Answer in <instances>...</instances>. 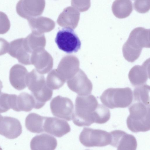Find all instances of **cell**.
<instances>
[{
  "mask_svg": "<svg viewBox=\"0 0 150 150\" xmlns=\"http://www.w3.org/2000/svg\"><path fill=\"white\" fill-rule=\"evenodd\" d=\"M150 29L142 27L132 30L122 47L123 55L126 60L133 62L139 57L143 48H150Z\"/></svg>",
  "mask_w": 150,
  "mask_h": 150,
  "instance_id": "cell-1",
  "label": "cell"
},
{
  "mask_svg": "<svg viewBox=\"0 0 150 150\" xmlns=\"http://www.w3.org/2000/svg\"><path fill=\"white\" fill-rule=\"evenodd\" d=\"M98 105L97 99L93 95H78L72 116L73 123L79 127L89 126L94 123L93 113Z\"/></svg>",
  "mask_w": 150,
  "mask_h": 150,
  "instance_id": "cell-2",
  "label": "cell"
},
{
  "mask_svg": "<svg viewBox=\"0 0 150 150\" xmlns=\"http://www.w3.org/2000/svg\"><path fill=\"white\" fill-rule=\"evenodd\" d=\"M127 120L128 129L133 132H145L150 129V105L133 102L129 108Z\"/></svg>",
  "mask_w": 150,
  "mask_h": 150,
  "instance_id": "cell-3",
  "label": "cell"
},
{
  "mask_svg": "<svg viewBox=\"0 0 150 150\" xmlns=\"http://www.w3.org/2000/svg\"><path fill=\"white\" fill-rule=\"evenodd\" d=\"M133 99L132 91L128 87L108 88L100 97L102 103L110 109L127 107L132 103Z\"/></svg>",
  "mask_w": 150,
  "mask_h": 150,
  "instance_id": "cell-4",
  "label": "cell"
},
{
  "mask_svg": "<svg viewBox=\"0 0 150 150\" xmlns=\"http://www.w3.org/2000/svg\"><path fill=\"white\" fill-rule=\"evenodd\" d=\"M79 140L86 147H103L110 144L111 136L104 130L84 127L80 134Z\"/></svg>",
  "mask_w": 150,
  "mask_h": 150,
  "instance_id": "cell-5",
  "label": "cell"
},
{
  "mask_svg": "<svg viewBox=\"0 0 150 150\" xmlns=\"http://www.w3.org/2000/svg\"><path fill=\"white\" fill-rule=\"evenodd\" d=\"M55 42L59 49L67 53L77 52L81 45L80 39L73 30L67 28L58 31Z\"/></svg>",
  "mask_w": 150,
  "mask_h": 150,
  "instance_id": "cell-6",
  "label": "cell"
},
{
  "mask_svg": "<svg viewBox=\"0 0 150 150\" xmlns=\"http://www.w3.org/2000/svg\"><path fill=\"white\" fill-rule=\"evenodd\" d=\"M50 108L54 116L68 121L71 120L74 105L70 98L58 96L51 101Z\"/></svg>",
  "mask_w": 150,
  "mask_h": 150,
  "instance_id": "cell-7",
  "label": "cell"
},
{
  "mask_svg": "<svg viewBox=\"0 0 150 150\" xmlns=\"http://www.w3.org/2000/svg\"><path fill=\"white\" fill-rule=\"evenodd\" d=\"M111 136L110 145L117 150H135L137 142L135 137L121 130H115L110 132Z\"/></svg>",
  "mask_w": 150,
  "mask_h": 150,
  "instance_id": "cell-8",
  "label": "cell"
},
{
  "mask_svg": "<svg viewBox=\"0 0 150 150\" xmlns=\"http://www.w3.org/2000/svg\"><path fill=\"white\" fill-rule=\"evenodd\" d=\"M44 131L58 137H60L71 131L69 123L66 121L56 117H45Z\"/></svg>",
  "mask_w": 150,
  "mask_h": 150,
  "instance_id": "cell-9",
  "label": "cell"
},
{
  "mask_svg": "<svg viewBox=\"0 0 150 150\" xmlns=\"http://www.w3.org/2000/svg\"><path fill=\"white\" fill-rule=\"evenodd\" d=\"M22 127L19 121L11 117H2L0 120V134L12 139L19 137L22 132Z\"/></svg>",
  "mask_w": 150,
  "mask_h": 150,
  "instance_id": "cell-10",
  "label": "cell"
},
{
  "mask_svg": "<svg viewBox=\"0 0 150 150\" xmlns=\"http://www.w3.org/2000/svg\"><path fill=\"white\" fill-rule=\"evenodd\" d=\"M150 59H146L141 66L136 65L130 70L128 78L130 83L134 86L144 84L149 78Z\"/></svg>",
  "mask_w": 150,
  "mask_h": 150,
  "instance_id": "cell-11",
  "label": "cell"
},
{
  "mask_svg": "<svg viewBox=\"0 0 150 150\" xmlns=\"http://www.w3.org/2000/svg\"><path fill=\"white\" fill-rule=\"evenodd\" d=\"M80 13L78 10L71 6L64 9L59 14L57 22L60 26L65 28L75 29L80 19Z\"/></svg>",
  "mask_w": 150,
  "mask_h": 150,
  "instance_id": "cell-12",
  "label": "cell"
},
{
  "mask_svg": "<svg viewBox=\"0 0 150 150\" xmlns=\"http://www.w3.org/2000/svg\"><path fill=\"white\" fill-rule=\"evenodd\" d=\"M23 38L13 40L10 43L8 54L16 58L18 62L25 65L30 64L29 53L26 50L23 43Z\"/></svg>",
  "mask_w": 150,
  "mask_h": 150,
  "instance_id": "cell-13",
  "label": "cell"
},
{
  "mask_svg": "<svg viewBox=\"0 0 150 150\" xmlns=\"http://www.w3.org/2000/svg\"><path fill=\"white\" fill-rule=\"evenodd\" d=\"M26 69L22 65L16 64L13 66L10 71L9 79L11 85L16 89L21 90L26 86Z\"/></svg>",
  "mask_w": 150,
  "mask_h": 150,
  "instance_id": "cell-14",
  "label": "cell"
},
{
  "mask_svg": "<svg viewBox=\"0 0 150 150\" xmlns=\"http://www.w3.org/2000/svg\"><path fill=\"white\" fill-rule=\"evenodd\" d=\"M57 145V141L55 138L45 133L35 136L30 142L31 149L33 150H53Z\"/></svg>",
  "mask_w": 150,
  "mask_h": 150,
  "instance_id": "cell-15",
  "label": "cell"
},
{
  "mask_svg": "<svg viewBox=\"0 0 150 150\" xmlns=\"http://www.w3.org/2000/svg\"><path fill=\"white\" fill-rule=\"evenodd\" d=\"M82 77L77 81L68 83L69 88L77 93L78 96H85L91 93L93 85L91 81L83 72Z\"/></svg>",
  "mask_w": 150,
  "mask_h": 150,
  "instance_id": "cell-16",
  "label": "cell"
},
{
  "mask_svg": "<svg viewBox=\"0 0 150 150\" xmlns=\"http://www.w3.org/2000/svg\"><path fill=\"white\" fill-rule=\"evenodd\" d=\"M114 15L119 19L129 16L133 11V6L130 0H115L112 6Z\"/></svg>",
  "mask_w": 150,
  "mask_h": 150,
  "instance_id": "cell-17",
  "label": "cell"
},
{
  "mask_svg": "<svg viewBox=\"0 0 150 150\" xmlns=\"http://www.w3.org/2000/svg\"><path fill=\"white\" fill-rule=\"evenodd\" d=\"M45 117L35 113L29 114L25 120L26 129L33 133H39L43 132V126Z\"/></svg>",
  "mask_w": 150,
  "mask_h": 150,
  "instance_id": "cell-18",
  "label": "cell"
},
{
  "mask_svg": "<svg viewBox=\"0 0 150 150\" xmlns=\"http://www.w3.org/2000/svg\"><path fill=\"white\" fill-rule=\"evenodd\" d=\"M35 106V100L31 94L25 92H22L17 96L16 111L29 112L34 108Z\"/></svg>",
  "mask_w": 150,
  "mask_h": 150,
  "instance_id": "cell-19",
  "label": "cell"
},
{
  "mask_svg": "<svg viewBox=\"0 0 150 150\" xmlns=\"http://www.w3.org/2000/svg\"><path fill=\"white\" fill-rule=\"evenodd\" d=\"M30 24L32 28L44 32L50 31L55 26L53 20L42 16L33 18L30 21Z\"/></svg>",
  "mask_w": 150,
  "mask_h": 150,
  "instance_id": "cell-20",
  "label": "cell"
},
{
  "mask_svg": "<svg viewBox=\"0 0 150 150\" xmlns=\"http://www.w3.org/2000/svg\"><path fill=\"white\" fill-rule=\"evenodd\" d=\"M150 86L146 84L137 86L133 91L134 102H140L150 105Z\"/></svg>",
  "mask_w": 150,
  "mask_h": 150,
  "instance_id": "cell-21",
  "label": "cell"
},
{
  "mask_svg": "<svg viewBox=\"0 0 150 150\" xmlns=\"http://www.w3.org/2000/svg\"><path fill=\"white\" fill-rule=\"evenodd\" d=\"M17 96L16 94L0 93V113L6 112L10 109L16 111Z\"/></svg>",
  "mask_w": 150,
  "mask_h": 150,
  "instance_id": "cell-22",
  "label": "cell"
},
{
  "mask_svg": "<svg viewBox=\"0 0 150 150\" xmlns=\"http://www.w3.org/2000/svg\"><path fill=\"white\" fill-rule=\"evenodd\" d=\"M27 2L28 14L33 17L42 15L45 7V0H27Z\"/></svg>",
  "mask_w": 150,
  "mask_h": 150,
  "instance_id": "cell-23",
  "label": "cell"
},
{
  "mask_svg": "<svg viewBox=\"0 0 150 150\" xmlns=\"http://www.w3.org/2000/svg\"><path fill=\"white\" fill-rule=\"evenodd\" d=\"M93 115L94 123L103 124L109 120L110 113L109 110L106 106L98 104L93 112Z\"/></svg>",
  "mask_w": 150,
  "mask_h": 150,
  "instance_id": "cell-24",
  "label": "cell"
},
{
  "mask_svg": "<svg viewBox=\"0 0 150 150\" xmlns=\"http://www.w3.org/2000/svg\"><path fill=\"white\" fill-rule=\"evenodd\" d=\"M134 9L138 12L144 13L150 8V0H136L134 3Z\"/></svg>",
  "mask_w": 150,
  "mask_h": 150,
  "instance_id": "cell-25",
  "label": "cell"
},
{
  "mask_svg": "<svg viewBox=\"0 0 150 150\" xmlns=\"http://www.w3.org/2000/svg\"><path fill=\"white\" fill-rule=\"evenodd\" d=\"M71 5L79 11L83 12L91 6V0H71Z\"/></svg>",
  "mask_w": 150,
  "mask_h": 150,
  "instance_id": "cell-26",
  "label": "cell"
},
{
  "mask_svg": "<svg viewBox=\"0 0 150 150\" xmlns=\"http://www.w3.org/2000/svg\"><path fill=\"white\" fill-rule=\"evenodd\" d=\"M10 43L4 38H0V56L8 52Z\"/></svg>",
  "mask_w": 150,
  "mask_h": 150,
  "instance_id": "cell-27",
  "label": "cell"
},
{
  "mask_svg": "<svg viewBox=\"0 0 150 150\" xmlns=\"http://www.w3.org/2000/svg\"><path fill=\"white\" fill-rule=\"evenodd\" d=\"M2 117L3 116L0 114V120Z\"/></svg>",
  "mask_w": 150,
  "mask_h": 150,
  "instance_id": "cell-28",
  "label": "cell"
},
{
  "mask_svg": "<svg viewBox=\"0 0 150 150\" xmlns=\"http://www.w3.org/2000/svg\"><path fill=\"white\" fill-rule=\"evenodd\" d=\"M0 149H1V147H0Z\"/></svg>",
  "mask_w": 150,
  "mask_h": 150,
  "instance_id": "cell-29",
  "label": "cell"
},
{
  "mask_svg": "<svg viewBox=\"0 0 150 150\" xmlns=\"http://www.w3.org/2000/svg\"></svg>",
  "mask_w": 150,
  "mask_h": 150,
  "instance_id": "cell-30",
  "label": "cell"
}]
</instances>
